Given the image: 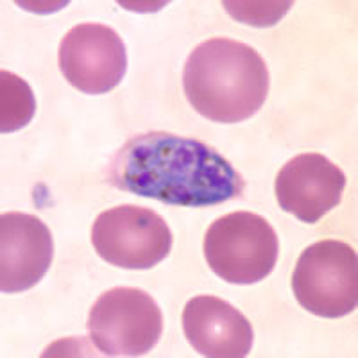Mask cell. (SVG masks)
Wrapping results in <instances>:
<instances>
[{"label": "cell", "instance_id": "6da1fadb", "mask_svg": "<svg viewBox=\"0 0 358 358\" xmlns=\"http://www.w3.org/2000/svg\"><path fill=\"white\" fill-rule=\"evenodd\" d=\"M108 181L134 196L176 206H213L241 197L242 174L196 138L165 131L136 134L108 165Z\"/></svg>", "mask_w": 358, "mask_h": 358}, {"label": "cell", "instance_id": "7a4b0ae2", "mask_svg": "<svg viewBox=\"0 0 358 358\" xmlns=\"http://www.w3.org/2000/svg\"><path fill=\"white\" fill-rule=\"evenodd\" d=\"M192 108L212 122H244L264 106L268 69L251 45L212 38L192 50L183 69Z\"/></svg>", "mask_w": 358, "mask_h": 358}, {"label": "cell", "instance_id": "3957f363", "mask_svg": "<svg viewBox=\"0 0 358 358\" xmlns=\"http://www.w3.org/2000/svg\"><path fill=\"white\" fill-rule=\"evenodd\" d=\"M280 241L258 213L233 212L220 217L204 235V258L213 273L233 285H252L276 267Z\"/></svg>", "mask_w": 358, "mask_h": 358}, {"label": "cell", "instance_id": "277c9868", "mask_svg": "<svg viewBox=\"0 0 358 358\" xmlns=\"http://www.w3.org/2000/svg\"><path fill=\"white\" fill-rule=\"evenodd\" d=\"M297 303L317 317L337 319L358 305V257L350 244L321 241L297 258L292 274Z\"/></svg>", "mask_w": 358, "mask_h": 358}, {"label": "cell", "instance_id": "5b68a950", "mask_svg": "<svg viewBox=\"0 0 358 358\" xmlns=\"http://www.w3.org/2000/svg\"><path fill=\"white\" fill-rule=\"evenodd\" d=\"M162 331V310L142 289L115 287L90 310V338L106 357H142L158 344Z\"/></svg>", "mask_w": 358, "mask_h": 358}, {"label": "cell", "instance_id": "8992f818", "mask_svg": "<svg viewBox=\"0 0 358 358\" xmlns=\"http://www.w3.org/2000/svg\"><path fill=\"white\" fill-rule=\"evenodd\" d=\"M92 244L99 257L115 267L147 271L169 257L172 233L151 208L122 204L95 219Z\"/></svg>", "mask_w": 358, "mask_h": 358}, {"label": "cell", "instance_id": "52a82bcc", "mask_svg": "<svg viewBox=\"0 0 358 358\" xmlns=\"http://www.w3.org/2000/svg\"><path fill=\"white\" fill-rule=\"evenodd\" d=\"M59 69L66 81L83 94H108L126 76V45L108 25L79 24L62 40Z\"/></svg>", "mask_w": 358, "mask_h": 358}, {"label": "cell", "instance_id": "ba28073f", "mask_svg": "<svg viewBox=\"0 0 358 358\" xmlns=\"http://www.w3.org/2000/svg\"><path fill=\"white\" fill-rule=\"evenodd\" d=\"M346 188V174L319 152L297 155L276 176L280 208L306 224H315L338 206Z\"/></svg>", "mask_w": 358, "mask_h": 358}, {"label": "cell", "instance_id": "9c48e42d", "mask_svg": "<svg viewBox=\"0 0 358 358\" xmlns=\"http://www.w3.org/2000/svg\"><path fill=\"white\" fill-rule=\"evenodd\" d=\"M54 257L50 229L31 213L0 217V290L17 294L33 289L49 271Z\"/></svg>", "mask_w": 358, "mask_h": 358}, {"label": "cell", "instance_id": "30bf717a", "mask_svg": "<svg viewBox=\"0 0 358 358\" xmlns=\"http://www.w3.org/2000/svg\"><path fill=\"white\" fill-rule=\"evenodd\" d=\"M183 334L208 358H244L251 353L252 326L241 310L215 296L192 297L183 308Z\"/></svg>", "mask_w": 358, "mask_h": 358}, {"label": "cell", "instance_id": "8fae6325", "mask_svg": "<svg viewBox=\"0 0 358 358\" xmlns=\"http://www.w3.org/2000/svg\"><path fill=\"white\" fill-rule=\"evenodd\" d=\"M36 111L33 90L22 78L0 72V131L13 133L27 126Z\"/></svg>", "mask_w": 358, "mask_h": 358}, {"label": "cell", "instance_id": "7c38bea8", "mask_svg": "<svg viewBox=\"0 0 358 358\" xmlns=\"http://www.w3.org/2000/svg\"><path fill=\"white\" fill-rule=\"evenodd\" d=\"M222 6L242 24L265 27L280 22L292 2H222Z\"/></svg>", "mask_w": 358, "mask_h": 358}]
</instances>
